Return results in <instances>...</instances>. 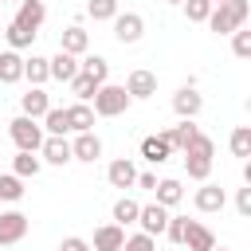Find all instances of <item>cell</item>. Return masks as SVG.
<instances>
[{"instance_id": "6", "label": "cell", "mask_w": 251, "mask_h": 251, "mask_svg": "<svg viewBox=\"0 0 251 251\" xmlns=\"http://www.w3.org/2000/svg\"><path fill=\"white\" fill-rule=\"evenodd\" d=\"M110 24H114V39H118V43H137V39L145 35V20H141L137 12H118Z\"/></svg>"}, {"instance_id": "26", "label": "cell", "mask_w": 251, "mask_h": 251, "mask_svg": "<svg viewBox=\"0 0 251 251\" xmlns=\"http://www.w3.org/2000/svg\"><path fill=\"white\" fill-rule=\"evenodd\" d=\"M78 71H82V75H90V78H94L98 86H102V82L110 78V63H106L102 55H86V59L78 63Z\"/></svg>"}, {"instance_id": "37", "label": "cell", "mask_w": 251, "mask_h": 251, "mask_svg": "<svg viewBox=\"0 0 251 251\" xmlns=\"http://www.w3.org/2000/svg\"><path fill=\"white\" fill-rule=\"evenodd\" d=\"M208 12H212L208 0H184V16H188V24H204Z\"/></svg>"}, {"instance_id": "16", "label": "cell", "mask_w": 251, "mask_h": 251, "mask_svg": "<svg viewBox=\"0 0 251 251\" xmlns=\"http://www.w3.org/2000/svg\"><path fill=\"white\" fill-rule=\"evenodd\" d=\"M122 243H126V227H118V224H102V227L94 231L90 251H122Z\"/></svg>"}, {"instance_id": "19", "label": "cell", "mask_w": 251, "mask_h": 251, "mask_svg": "<svg viewBox=\"0 0 251 251\" xmlns=\"http://www.w3.org/2000/svg\"><path fill=\"white\" fill-rule=\"evenodd\" d=\"M47 71H51V78L71 82V78L78 75V59H75V55H67V51H59V55H51V59H47Z\"/></svg>"}, {"instance_id": "22", "label": "cell", "mask_w": 251, "mask_h": 251, "mask_svg": "<svg viewBox=\"0 0 251 251\" xmlns=\"http://www.w3.org/2000/svg\"><path fill=\"white\" fill-rule=\"evenodd\" d=\"M67 122H71V133H86V129H94V110L86 102H75V106H67Z\"/></svg>"}, {"instance_id": "21", "label": "cell", "mask_w": 251, "mask_h": 251, "mask_svg": "<svg viewBox=\"0 0 251 251\" xmlns=\"http://www.w3.org/2000/svg\"><path fill=\"white\" fill-rule=\"evenodd\" d=\"M200 133V126L196 122H180V126H173V129H165V137H169V145H173V153H184L188 145H192V137Z\"/></svg>"}, {"instance_id": "10", "label": "cell", "mask_w": 251, "mask_h": 251, "mask_svg": "<svg viewBox=\"0 0 251 251\" xmlns=\"http://www.w3.org/2000/svg\"><path fill=\"white\" fill-rule=\"evenodd\" d=\"M180 247H188V251H212V247H216V235H212V231H208L200 220H184Z\"/></svg>"}, {"instance_id": "27", "label": "cell", "mask_w": 251, "mask_h": 251, "mask_svg": "<svg viewBox=\"0 0 251 251\" xmlns=\"http://www.w3.org/2000/svg\"><path fill=\"white\" fill-rule=\"evenodd\" d=\"M137 212H141V204H137V200H129V196L114 200V224H118V227H126V224H137Z\"/></svg>"}, {"instance_id": "5", "label": "cell", "mask_w": 251, "mask_h": 251, "mask_svg": "<svg viewBox=\"0 0 251 251\" xmlns=\"http://www.w3.org/2000/svg\"><path fill=\"white\" fill-rule=\"evenodd\" d=\"M27 227H31V220L24 216V212H0V247H12V243H20L24 235H27Z\"/></svg>"}, {"instance_id": "41", "label": "cell", "mask_w": 251, "mask_h": 251, "mask_svg": "<svg viewBox=\"0 0 251 251\" xmlns=\"http://www.w3.org/2000/svg\"><path fill=\"white\" fill-rule=\"evenodd\" d=\"M59 251H90V243H86L82 235H67V239L59 243Z\"/></svg>"}, {"instance_id": "20", "label": "cell", "mask_w": 251, "mask_h": 251, "mask_svg": "<svg viewBox=\"0 0 251 251\" xmlns=\"http://www.w3.org/2000/svg\"><path fill=\"white\" fill-rule=\"evenodd\" d=\"M24 78V55L20 51H0V82L12 86Z\"/></svg>"}, {"instance_id": "11", "label": "cell", "mask_w": 251, "mask_h": 251, "mask_svg": "<svg viewBox=\"0 0 251 251\" xmlns=\"http://www.w3.org/2000/svg\"><path fill=\"white\" fill-rule=\"evenodd\" d=\"M126 94L129 98H153L157 94V75L153 71H129V78H126Z\"/></svg>"}, {"instance_id": "14", "label": "cell", "mask_w": 251, "mask_h": 251, "mask_svg": "<svg viewBox=\"0 0 251 251\" xmlns=\"http://www.w3.org/2000/svg\"><path fill=\"white\" fill-rule=\"evenodd\" d=\"M106 180H110L114 188H133V184H137V169H133V161H129V157H118V161H110V169H106Z\"/></svg>"}, {"instance_id": "17", "label": "cell", "mask_w": 251, "mask_h": 251, "mask_svg": "<svg viewBox=\"0 0 251 251\" xmlns=\"http://www.w3.org/2000/svg\"><path fill=\"white\" fill-rule=\"evenodd\" d=\"M20 110H24V118H35V122H39V118L51 110V98H47V90H43V86H31V90L20 98Z\"/></svg>"}, {"instance_id": "39", "label": "cell", "mask_w": 251, "mask_h": 251, "mask_svg": "<svg viewBox=\"0 0 251 251\" xmlns=\"http://www.w3.org/2000/svg\"><path fill=\"white\" fill-rule=\"evenodd\" d=\"M235 212H239L243 220L251 216V184H247V188H235Z\"/></svg>"}, {"instance_id": "40", "label": "cell", "mask_w": 251, "mask_h": 251, "mask_svg": "<svg viewBox=\"0 0 251 251\" xmlns=\"http://www.w3.org/2000/svg\"><path fill=\"white\" fill-rule=\"evenodd\" d=\"M165 235H169L173 243H180V235H184V216H173V212H169V224H165Z\"/></svg>"}, {"instance_id": "36", "label": "cell", "mask_w": 251, "mask_h": 251, "mask_svg": "<svg viewBox=\"0 0 251 251\" xmlns=\"http://www.w3.org/2000/svg\"><path fill=\"white\" fill-rule=\"evenodd\" d=\"M184 169H188V176H192V180H200V184H204V180H208V173H212V161H208V157H184Z\"/></svg>"}, {"instance_id": "8", "label": "cell", "mask_w": 251, "mask_h": 251, "mask_svg": "<svg viewBox=\"0 0 251 251\" xmlns=\"http://www.w3.org/2000/svg\"><path fill=\"white\" fill-rule=\"evenodd\" d=\"M98 157H102V137H98L94 129L75 133V141H71V161H86V165H94Z\"/></svg>"}, {"instance_id": "42", "label": "cell", "mask_w": 251, "mask_h": 251, "mask_svg": "<svg viewBox=\"0 0 251 251\" xmlns=\"http://www.w3.org/2000/svg\"><path fill=\"white\" fill-rule=\"evenodd\" d=\"M137 188H149V192H153V188H157V176H153V173H137Z\"/></svg>"}, {"instance_id": "25", "label": "cell", "mask_w": 251, "mask_h": 251, "mask_svg": "<svg viewBox=\"0 0 251 251\" xmlns=\"http://www.w3.org/2000/svg\"><path fill=\"white\" fill-rule=\"evenodd\" d=\"M43 129H47L51 137H67V133H71V122H67V110H59V106H51V110L43 114Z\"/></svg>"}, {"instance_id": "7", "label": "cell", "mask_w": 251, "mask_h": 251, "mask_svg": "<svg viewBox=\"0 0 251 251\" xmlns=\"http://www.w3.org/2000/svg\"><path fill=\"white\" fill-rule=\"evenodd\" d=\"M43 20H47V4H43V0H20V12H16L12 24L35 35V31L43 27Z\"/></svg>"}, {"instance_id": "45", "label": "cell", "mask_w": 251, "mask_h": 251, "mask_svg": "<svg viewBox=\"0 0 251 251\" xmlns=\"http://www.w3.org/2000/svg\"><path fill=\"white\" fill-rule=\"evenodd\" d=\"M0 4H8V0H0Z\"/></svg>"}, {"instance_id": "34", "label": "cell", "mask_w": 251, "mask_h": 251, "mask_svg": "<svg viewBox=\"0 0 251 251\" xmlns=\"http://www.w3.org/2000/svg\"><path fill=\"white\" fill-rule=\"evenodd\" d=\"M4 35H8V51H24V47H31V31H24V27H16V24H8L4 27Z\"/></svg>"}, {"instance_id": "33", "label": "cell", "mask_w": 251, "mask_h": 251, "mask_svg": "<svg viewBox=\"0 0 251 251\" xmlns=\"http://www.w3.org/2000/svg\"><path fill=\"white\" fill-rule=\"evenodd\" d=\"M86 16L98 24V20H114L118 16V0H90L86 4Z\"/></svg>"}, {"instance_id": "28", "label": "cell", "mask_w": 251, "mask_h": 251, "mask_svg": "<svg viewBox=\"0 0 251 251\" xmlns=\"http://www.w3.org/2000/svg\"><path fill=\"white\" fill-rule=\"evenodd\" d=\"M67 86H71V94H75L78 102H90V98H94V90H98V82H94L90 75H82V71H78V75H75Z\"/></svg>"}, {"instance_id": "31", "label": "cell", "mask_w": 251, "mask_h": 251, "mask_svg": "<svg viewBox=\"0 0 251 251\" xmlns=\"http://www.w3.org/2000/svg\"><path fill=\"white\" fill-rule=\"evenodd\" d=\"M20 196H24V180H20L16 173H4V176H0V200H4V204H16Z\"/></svg>"}, {"instance_id": "44", "label": "cell", "mask_w": 251, "mask_h": 251, "mask_svg": "<svg viewBox=\"0 0 251 251\" xmlns=\"http://www.w3.org/2000/svg\"><path fill=\"white\" fill-rule=\"evenodd\" d=\"M212 251H227V247H212Z\"/></svg>"}, {"instance_id": "32", "label": "cell", "mask_w": 251, "mask_h": 251, "mask_svg": "<svg viewBox=\"0 0 251 251\" xmlns=\"http://www.w3.org/2000/svg\"><path fill=\"white\" fill-rule=\"evenodd\" d=\"M184 157H208V161H212V157H216V141H212L208 133H196L192 145L184 149Z\"/></svg>"}, {"instance_id": "2", "label": "cell", "mask_w": 251, "mask_h": 251, "mask_svg": "<svg viewBox=\"0 0 251 251\" xmlns=\"http://www.w3.org/2000/svg\"><path fill=\"white\" fill-rule=\"evenodd\" d=\"M94 106V118H118V114H126L129 110V94H126V86H114V82H102L98 90H94V98H90Z\"/></svg>"}, {"instance_id": "1", "label": "cell", "mask_w": 251, "mask_h": 251, "mask_svg": "<svg viewBox=\"0 0 251 251\" xmlns=\"http://www.w3.org/2000/svg\"><path fill=\"white\" fill-rule=\"evenodd\" d=\"M247 16H251V4H247V0H224V4H216V8L208 12L204 24H208L216 35H231L235 27L247 24Z\"/></svg>"}, {"instance_id": "13", "label": "cell", "mask_w": 251, "mask_h": 251, "mask_svg": "<svg viewBox=\"0 0 251 251\" xmlns=\"http://www.w3.org/2000/svg\"><path fill=\"white\" fill-rule=\"evenodd\" d=\"M86 47H90V35L78 27V24H71V27H63L59 31V51H67V55H86Z\"/></svg>"}, {"instance_id": "38", "label": "cell", "mask_w": 251, "mask_h": 251, "mask_svg": "<svg viewBox=\"0 0 251 251\" xmlns=\"http://www.w3.org/2000/svg\"><path fill=\"white\" fill-rule=\"evenodd\" d=\"M122 251H157V239H153V235H145V231H137V235H126Z\"/></svg>"}, {"instance_id": "30", "label": "cell", "mask_w": 251, "mask_h": 251, "mask_svg": "<svg viewBox=\"0 0 251 251\" xmlns=\"http://www.w3.org/2000/svg\"><path fill=\"white\" fill-rule=\"evenodd\" d=\"M39 169H43V161H39L35 153H16V161H12V173H16L20 180H24V176H35Z\"/></svg>"}, {"instance_id": "15", "label": "cell", "mask_w": 251, "mask_h": 251, "mask_svg": "<svg viewBox=\"0 0 251 251\" xmlns=\"http://www.w3.org/2000/svg\"><path fill=\"white\" fill-rule=\"evenodd\" d=\"M192 204H196V212H220L224 204H227V196H224V188L220 184H200L196 188V196H192Z\"/></svg>"}, {"instance_id": "3", "label": "cell", "mask_w": 251, "mask_h": 251, "mask_svg": "<svg viewBox=\"0 0 251 251\" xmlns=\"http://www.w3.org/2000/svg\"><path fill=\"white\" fill-rule=\"evenodd\" d=\"M8 133H12V141H16L20 153H39V145H43V137H47L43 126H39L35 118H24V114L8 122Z\"/></svg>"}, {"instance_id": "24", "label": "cell", "mask_w": 251, "mask_h": 251, "mask_svg": "<svg viewBox=\"0 0 251 251\" xmlns=\"http://www.w3.org/2000/svg\"><path fill=\"white\" fill-rule=\"evenodd\" d=\"M24 78H27L31 86H43V82L51 78V71H47V59H43V55H31V59H24Z\"/></svg>"}, {"instance_id": "35", "label": "cell", "mask_w": 251, "mask_h": 251, "mask_svg": "<svg viewBox=\"0 0 251 251\" xmlns=\"http://www.w3.org/2000/svg\"><path fill=\"white\" fill-rule=\"evenodd\" d=\"M231 51H235V59H251V31L247 27L231 31Z\"/></svg>"}, {"instance_id": "9", "label": "cell", "mask_w": 251, "mask_h": 251, "mask_svg": "<svg viewBox=\"0 0 251 251\" xmlns=\"http://www.w3.org/2000/svg\"><path fill=\"white\" fill-rule=\"evenodd\" d=\"M137 224H141V231L145 235H165V224H169V208H161L157 200L153 204H141V212H137Z\"/></svg>"}, {"instance_id": "23", "label": "cell", "mask_w": 251, "mask_h": 251, "mask_svg": "<svg viewBox=\"0 0 251 251\" xmlns=\"http://www.w3.org/2000/svg\"><path fill=\"white\" fill-rule=\"evenodd\" d=\"M153 196H157V204H161V208H173V204H180V200H184V188H180V180L165 176V180H157Z\"/></svg>"}, {"instance_id": "4", "label": "cell", "mask_w": 251, "mask_h": 251, "mask_svg": "<svg viewBox=\"0 0 251 251\" xmlns=\"http://www.w3.org/2000/svg\"><path fill=\"white\" fill-rule=\"evenodd\" d=\"M173 110H176V118H180V122H196V114L204 110V94L188 82V86H180V90L173 94Z\"/></svg>"}, {"instance_id": "43", "label": "cell", "mask_w": 251, "mask_h": 251, "mask_svg": "<svg viewBox=\"0 0 251 251\" xmlns=\"http://www.w3.org/2000/svg\"><path fill=\"white\" fill-rule=\"evenodd\" d=\"M169 4H184V0H169Z\"/></svg>"}, {"instance_id": "29", "label": "cell", "mask_w": 251, "mask_h": 251, "mask_svg": "<svg viewBox=\"0 0 251 251\" xmlns=\"http://www.w3.org/2000/svg\"><path fill=\"white\" fill-rule=\"evenodd\" d=\"M227 145H231V157H251V126H235Z\"/></svg>"}, {"instance_id": "12", "label": "cell", "mask_w": 251, "mask_h": 251, "mask_svg": "<svg viewBox=\"0 0 251 251\" xmlns=\"http://www.w3.org/2000/svg\"><path fill=\"white\" fill-rule=\"evenodd\" d=\"M39 161H47V165H71V141L47 133L43 145H39Z\"/></svg>"}, {"instance_id": "18", "label": "cell", "mask_w": 251, "mask_h": 251, "mask_svg": "<svg viewBox=\"0 0 251 251\" xmlns=\"http://www.w3.org/2000/svg\"><path fill=\"white\" fill-rule=\"evenodd\" d=\"M141 157H145L149 165H165V161L173 157V145H169V137H165V133H153V137H145V141H141Z\"/></svg>"}]
</instances>
